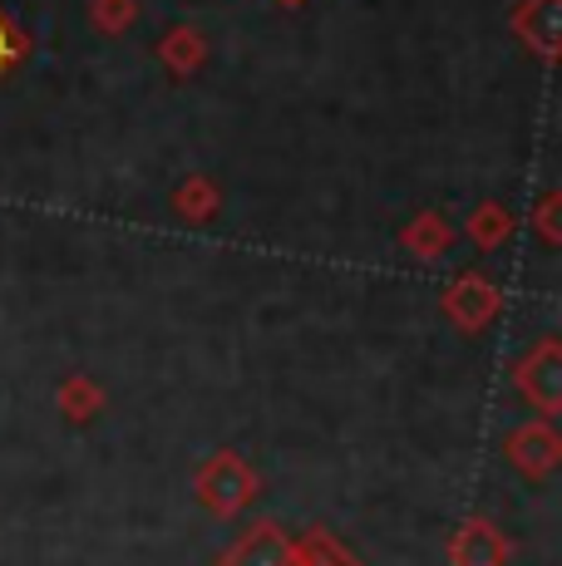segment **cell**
<instances>
[{
	"instance_id": "6da1fadb",
	"label": "cell",
	"mask_w": 562,
	"mask_h": 566,
	"mask_svg": "<svg viewBox=\"0 0 562 566\" xmlns=\"http://www.w3.org/2000/svg\"><path fill=\"white\" fill-rule=\"evenodd\" d=\"M192 497H198V507L208 517L232 522L262 497V473H257V463L247 453L218 449L192 468Z\"/></svg>"
},
{
	"instance_id": "7a4b0ae2",
	"label": "cell",
	"mask_w": 562,
	"mask_h": 566,
	"mask_svg": "<svg viewBox=\"0 0 562 566\" xmlns=\"http://www.w3.org/2000/svg\"><path fill=\"white\" fill-rule=\"evenodd\" d=\"M508 379H513V395L523 399L538 419H558L562 413V340L558 335H543L538 345H528V350L508 365Z\"/></svg>"
},
{
	"instance_id": "3957f363",
	"label": "cell",
	"mask_w": 562,
	"mask_h": 566,
	"mask_svg": "<svg viewBox=\"0 0 562 566\" xmlns=\"http://www.w3.org/2000/svg\"><path fill=\"white\" fill-rule=\"evenodd\" d=\"M439 311H445V321L459 335H483L503 315V286L489 276V271L469 266L439 291Z\"/></svg>"
},
{
	"instance_id": "277c9868",
	"label": "cell",
	"mask_w": 562,
	"mask_h": 566,
	"mask_svg": "<svg viewBox=\"0 0 562 566\" xmlns=\"http://www.w3.org/2000/svg\"><path fill=\"white\" fill-rule=\"evenodd\" d=\"M503 459L523 483H548L562 468V433L558 419H523L518 429L503 433Z\"/></svg>"
},
{
	"instance_id": "5b68a950",
	"label": "cell",
	"mask_w": 562,
	"mask_h": 566,
	"mask_svg": "<svg viewBox=\"0 0 562 566\" xmlns=\"http://www.w3.org/2000/svg\"><path fill=\"white\" fill-rule=\"evenodd\" d=\"M508 35L543 70H553L562 54V0H513L508 6Z\"/></svg>"
},
{
	"instance_id": "8992f818",
	"label": "cell",
	"mask_w": 562,
	"mask_h": 566,
	"mask_svg": "<svg viewBox=\"0 0 562 566\" xmlns=\"http://www.w3.org/2000/svg\"><path fill=\"white\" fill-rule=\"evenodd\" d=\"M513 562V537L493 517L469 513L449 537V566H508Z\"/></svg>"
},
{
	"instance_id": "52a82bcc",
	"label": "cell",
	"mask_w": 562,
	"mask_h": 566,
	"mask_svg": "<svg viewBox=\"0 0 562 566\" xmlns=\"http://www.w3.org/2000/svg\"><path fill=\"white\" fill-rule=\"evenodd\" d=\"M212 566H291V532L277 517H257L242 537H232Z\"/></svg>"
},
{
	"instance_id": "ba28073f",
	"label": "cell",
	"mask_w": 562,
	"mask_h": 566,
	"mask_svg": "<svg viewBox=\"0 0 562 566\" xmlns=\"http://www.w3.org/2000/svg\"><path fill=\"white\" fill-rule=\"evenodd\" d=\"M454 242H459V227H454V217L439 212V207H419V212L399 227V247L415 261H425V266L445 261L454 252Z\"/></svg>"
},
{
	"instance_id": "9c48e42d",
	"label": "cell",
	"mask_w": 562,
	"mask_h": 566,
	"mask_svg": "<svg viewBox=\"0 0 562 566\" xmlns=\"http://www.w3.org/2000/svg\"><path fill=\"white\" fill-rule=\"evenodd\" d=\"M158 64L173 74V80H198L202 70H208V60H212V45H208V35H202L198 25H168L164 35H158Z\"/></svg>"
},
{
	"instance_id": "30bf717a",
	"label": "cell",
	"mask_w": 562,
	"mask_h": 566,
	"mask_svg": "<svg viewBox=\"0 0 562 566\" xmlns=\"http://www.w3.org/2000/svg\"><path fill=\"white\" fill-rule=\"evenodd\" d=\"M110 409V389L100 385L94 375H84V369H74V375L60 379L55 389V413L64 423H74V429H90L100 413Z\"/></svg>"
},
{
	"instance_id": "8fae6325",
	"label": "cell",
	"mask_w": 562,
	"mask_h": 566,
	"mask_svg": "<svg viewBox=\"0 0 562 566\" xmlns=\"http://www.w3.org/2000/svg\"><path fill=\"white\" fill-rule=\"evenodd\" d=\"M518 232V217H513V207L499 202V198H483V202H473V212L464 217V227H459V237L473 247V252H499V247H508V237Z\"/></svg>"
},
{
	"instance_id": "7c38bea8",
	"label": "cell",
	"mask_w": 562,
	"mask_h": 566,
	"mask_svg": "<svg viewBox=\"0 0 562 566\" xmlns=\"http://www.w3.org/2000/svg\"><path fill=\"white\" fill-rule=\"evenodd\" d=\"M168 202H173V217H178V222L208 227V222H218V212H222V182L208 178V172H188V178L173 188Z\"/></svg>"
},
{
	"instance_id": "4fadbf2b",
	"label": "cell",
	"mask_w": 562,
	"mask_h": 566,
	"mask_svg": "<svg viewBox=\"0 0 562 566\" xmlns=\"http://www.w3.org/2000/svg\"><path fill=\"white\" fill-rule=\"evenodd\" d=\"M291 566H361L351 547L331 527H306L301 537H291Z\"/></svg>"
},
{
	"instance_id": "5bb4252c",
	"label": "cell",
	"mask_w": 562,
	"mask_h": 566,
	"mask_svg": "<svg viewBox=\"0 0 562 566\" xmlns=\"http://www.w3.org/2000/svg\"><path fill=\"white\" fill-rule=\"evenodd\" d=\"M138 15H144L138 0H90L84 6V20H90V30L100 40H124L138 25Z\"/></svg>"
},
{
	"instance_id": "9a60e30c",
	"label": "cell",
	"mask_w": 562,
	"mask_h": 566,
	"mask_svg": "<svg viewBox=\"0 0 562 566\" xmlns=\"http://www.w3.org/2000/svg\"><path fill=\"white\" fill-rule=\"evenodd\" d=\"M30 60V35L25 25H20L15 15H10L6 6H0V84L10 80V74H20Z\"/></svg>"
},
{
	"instance_id": "2e32d148",
	"label": "cell",
	"mask_w": 562,
	"mask_h": 566,
	"mask_svg": "<svg viewBox=\"0 0 562 566\" xmlns=\"http://www.w3.org/2000/svg\"><path fill=\"white\" fill-rule=\"evenodd\" d=\"M558 207H562V192L558 188H548L543 198H538V207H533V232H538V242H543V247H562Z\"/></svg>"
},
{
	"instance_id": "e0dca14e",
	"label": "cell",
	"mask_w": 562,
	"mask_h": 566,
	"mask_svg": "<svg viewBox=\"0 0 562 566\" xmlns=\"http://www.w3.org/2000/svg\"><path fill=\"white\" fill-rule=\"evenodd\" d=\"M277 6H281V10H301V6H306V0H277Z\"/></svg>"
}]
</instances>
